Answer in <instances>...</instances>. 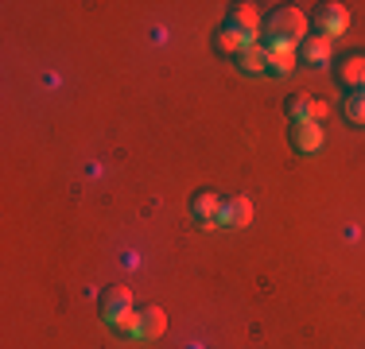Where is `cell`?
<instances>
[{"instance_id": "cell-2", "label": "cell", "mask_w": 365, "mask_h": 349, "mask_svg": "<svg viewBox=\"0 0 365 349\" xmlns=\"http://www.w3.org/2000/svg\"><path fill=\"white\" fill-rule=\"evenodd\" d=\"M163 330H168V318H163L160 307H144L140 314L120 322V334H128V338H160Z\"/></svg>"}, {"instance_id": "cell-13", "label": "cell", "mask_w": 365, "mask_h": 349, "mask_svg": "<svg viewBox=\"0 0 365 349\" xmlns=\"http://www.w3.org/2000/svg\"><path fill=\"white\" fill-rule=\"evenodd\" d=\"M268 70H272V74H292V70H295V51L272 47V51H268Z\"/></svg>"}, {"instance_id": "cell-5", "label": "cell", "mask_w": 365, "mask_h": 349, "mask_svg": "<svg viewBox=\"0 0 365 349\" xmlns=\"http://www.w3.org/2000/svg\"><path fill=\"white\" fill-rule=\"evenodd\" d=\"M249 222H253V206H249V198L245 194L225 198L222 214H218V229H245Z\"/></svg>"}, {"instance_id": "cell-3", "label": "cell", "mask_w": 365, "mask_h": 349, "mask_svg": "<svg viewBox=\"0 0 365 349\" xmlns=\"http://www.w3.org/2000/svg\"><path fill=\"white\" fill-rule=\"evenodd\" d=\"M125 318H133V295H128L125 287H109V291L101 295V322L113 330H120Z\"/></svg>"}, {"instance_id": "cell-15", "label": "cell", "mask_w": 365, "mask_h": 349, "mask_svg": "<svg viewBox=\"0 0 365 349\" xmlns=\"http://www.w3.org/2000/svg\"><path fill=\"white\" fill-rule=\"evenodd\" d=\"M346 120L350 125H365V90H354L346 98Z\"/></svg>"}, {"instance_id": "cell-8", "label": "cell", "mask_w": 365, "mask_h": 349, "mask_svg": "<svg viewBox=\"0 0 365 349\" xmlns=\"http://www.w3.org/2000/svg\"><path fill=\"white\" fill-rule=\"evenodd\" d=\"M327 113V105L319 98H311V93H292L288 98V117L292 125H299V120H319Z\"/></svg>"}, {"instance_id": "cell-1", "label": "cell", "mask_w": 365, "mask_h": 349, "mask_svg": "<svg viewBox=\"0 0 365 349\" xmlns=\"http://www.w3.org/2000/svg\"><path fill=\"white\" fill-rule=\"evenodd\" d=\"M303 39H307V16L299 12V8L284 4L272 12V20L264 24V47H284V51H295L303 47Z\"/></svg>"}, {"instance_id": "cell-7", "label": "cell", "mask_w": 365, "mask_h": 349, "mask_svg": "<svg viewBox=\"0 0 365 349\" xmlns=\"http://www.w3.org/2000/svg\"><path fill=\"white\" fill-rule=\"evenodd\" d=\"M218 214H222V198L214 194V190H198V194L190 198V217H195L198 225H218Z\"/></svg>"}, {"instance_id": "cell-4", "label": "cell", "mask_w": 365, "mask_h": 349, "mask_svg": "<svg viewBox=\"0 0 365 349\" xmlns=\"http://www.w3.org/2000/svg\"><path fill=\"white\" fill-rule=\"evenodd\" d=\"M311 24H315V35H323V39H334V35L346 31V24H350V12H346L342 4H323L315 16H311Z\"/></svg>"}, {"instance_id": "cell-14", "label": "cell", "mask_w": 365, "mask_h": 349, "mask_svg": "<svg viewBox=\"0 0 365 349\" xmlns=\"http://www.w3.org/2000/svg\"><path fill=\"white\" fill-rule=\"evenodd\" d=\"M342 82L358 85V90H365V58L361 55H350L342 63Z\"/></svg>"}, {"instance_id": "cell-9", "label": "cell", "mask_w": 365, "mask_h": 349, "mask_svg": "<svg viewBox=\"0 0 365 349\" xmlns=\"http://www.w3.org/2000/svg\"><path fill=\"white\" fill-rule=\"evenodd\" d=\"M292 147L295 152H319V147H323V128H319V120H299V125H292Z\"/></svg>"}, {"instance_id": "cell-11", "label": "cell", "mask_w": 365, "mask_h": 349, "mask_svg": "<svg viewBox=\"0 0 365 349\" xmlns=\"http://www.w3.org/2000/svg\"><path fill=\"white\" fill-rule=\"evenodd\" d=\"M249 47H253V39H245V35H237V31H230V28H222V31H218V51H222V55L241 58Z\"/></svg>"}, {"instance_id": "cell-12", "label": "cell", "mask_w": 365, "mask_h": 349, "mask_svg": "<svg viewBox=\"0 0 365 349\" xmlns=\"http://www.w3.org/2000/svg\"><path fill=\"white\" fill-rule=\"evenodd\" d=\"M237 66L245 70V74H264V70H268V51H264V43H253V47H249L245 55L237 58Z\"/></svg>"}, {"instance_id": "cell-6", "label": "cell", "mask_w": 365, "mask_h": 349, "mask_svg": "<svg viewBox=\"0 0 365 349\" xmlns=\"http://www.w3.org/2000/svg\"><path fill=\"white\" fill-rule=\"evenodd\" d=\"M225 28L237 31V35H245V39H257V31H260L257 8H253V4H233L230 16H225Z\"/></svg>"}, {"instance_id": "cell-10", "label": "cell", "mask_w": 365, "mask_h": 349, "mask_svg": "<svg viewBox=\"0 0 365 349\" xmlns=\"http://www.w3.org/2000/svg\"><path fill=\"white\" fill-rule=\"evenodd\" d=\"M303 63H311V66H323L327 58H330V39H323V35H311V39H303Z\"/></svg>"}]
</instances>
